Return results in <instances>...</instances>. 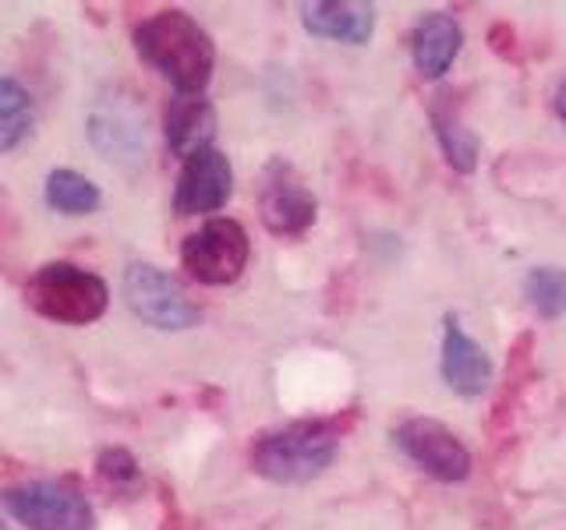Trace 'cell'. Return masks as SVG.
<instances>
[{"instance_id":"14","label":"cell","mask_w":566,"mask_h":530,"mask_svg":"<svg viewBox=\"0 0 566 530\" xmlns=\"http://www.w3.org/2000/svg\"><path fill=\"white\" fill-rule=\"evenodd\" d=\"M429 114H432V128H436L442 152H447V159H450V167L460 170V173H471L474 163H478V138L457 120V114L450 110L447 103H442V96H439V103L432 106Z\"/></svg>"},{"instance_id":"7","label":"cell","mask_w":566,"mask_h":530,"mask_svg":"<svg viewBox=\"0 0 566 530\" xmlns=\"http://www.w3.org/2000/svg\"><path fill=\"white\" fill-rule=\"evenodd\" d=\"M259 212H262V223L273 230V234L283 237H294V234H305L315 220V194L305 184L287 159H270L259 173Z\"/></svg>"},{"instance_id":"10","label":"cell","mask_w":566,"mask_h":530,"mask_svg":"<svg viewBox=\"0 0 566 530\" xmlns=\"http://www.w3.org/2000/svg\"><path fill=\"white\" fill-rule=\"evenodd\" d=\"M442 379L460 396H482L492 382V361L485 347L474 343L453 315L447 318V336H442Z\"/></svg>"},{"instance_id":"2","label":"cell","mask_w":566,"mask_h":530,"mask_svg":"<svg viewBox=\"0 0 566 530\" xmlns=\"http://www.w3.org/2000/svg\"><path fill=\"white\" fill-rule=\"evenodd\" d=\"M336 449H340V428L333 421H294L255 442L252 464L270 481L301 485L323 474L336 459Z\"/></svg>"},{"instance_id":"6","label":"cell","mask_w":566,"mask_h":530,"mask_svg":"<svg viewBox=\"0 0 566 530\" xmlns=\"http://www.w3.org/2000/svg\"><path fill=\"white\" fill-rule=\"evenodd\" d=\"M124 300H128V308L146 326L167 329V332L191 329L202 315L191 305V297L177 287L164 269H156V265H146V262L128 265V273H124Z\"/></svg>"},{"instance_id":"1","label":"cell","mask_w":566,"mask_h":530,"mask_svg":"<svg viewBox=\"0 0 566 530\" xmlns=\"http://www.w3.org/2000/svg\"><path fill=\"white\" fill-rule=\"evenodd\" d=\"M135 50L177 93H202L212 78L217 46L209 32L185 11H156L135 29Z\"/></svg>"},{"instance_id":"4","label":"cell","mask_w":566,"mask_h":530,"mask_svg":"<svg viewBox=\"0 0 566 530\" xmlns=\"http://www.w3.org/2000/svg\"><path fill=\"white\" fill-rule=\"evenodd\" d=\"M248 255H252V244H248V234L238 220H206L181 244L185 269L206 287L234 283L244 273Z\"/></svg>"},{"instance_id":"11","label":"cell","mask_w":566,"mask_h":530,"mask_svg":"<svg viewBox=\"0 0 566 530\" xmlns=\"http://www.w3.org/2000/svg\"><path fill=\"white\" fill-rule=\"evenodd\" d=\"M301 22L318 40L336 43H368L371 29H376V8L365 0H318V4L301 8Z\"/></svg>"},{"instance_id":"12","label":"cell","mask_w":566,"mask_h":530,"mask_svg":"<svg viewBox=\"0 0 566 530\" xmlns=\"http://www.w3.org/2000/svg\"><path fill=\"white\" fill-rule=\"evenodd\" d=\"M217 138V110L199 93H177L167 106V146L174 156L191 159L195 152L212 149Z\"/></svg>"},{"instance_id":"16","label":"cell","mask_w":566,"mask_h":530,"mask_svg":"<svg viewBox=\"0 0 566 530\" xmlns=\"http://www.w3.org/2000/svg\"><path fill=\"white\" fill-rule=\"evenodd\" d=\"M32 128V96L14 78H0V152H11Z\"/></svg>"},{"instance_id":"9","label":"cell","mask_w":566,"mask_h":530,"mask_svg":"<svg viewBox=\"0 0 566 530\" xmlns=\"http://www.w3.org/2000/svg\"><path fill=\"white\" fill-rule=\"evenodd\" d=\"M230 191H234V170L220 149H202L191 159H185V170L174 188V212L177 216H202L217 212Z\"/></svg>"},{"instance_id":"3","label":"cell","mask_w":566,"mask_h":530,"mask_svg":"<svg viewBox=\"0 0 566 530\" xmlns=\"http://www.w3.org/2000/svg\"><path fill=\"white\" fill-rule=\"evenodd\" d=\"M25 300L61 326H88L111 305L106 283L71 262H46L25 283Z\"/></svg>"},{"instance_id":"13","label":"cell","mask_w":566,"mask_h":530,"mask_svg":"<svg viewBox=\"0 0 566 530\" xmlns=\"http://www.w3.org/2000/svg\"><path fill=\"white\" fill-rule=\"evenodd\" d=\"M464 43L460 22L447 11H429L418 18V25L411 29V53L415 67L421 71V78H442L450 71L453 57Z\"/></svg>"},{"instance_id":"17","label":"cell","mask_w":566,"mask_h":530,"mask_svg":"<svg viewBox=\"0 0 566 530\" xmlns=\"http://www.w3.org/2000/svg\"><path fill=\"white\" fill-rule=\"evenodd\" d=\"M524 294L542 318L566 315V273L563 269H531L524 279Z\"/></svg>"},{"instance_id":"15","label":"cell","mask_w":566,"mask_h":530,"mask_svg":"<svg viewBox=\"0 0 566 530\" xmlns=\"http://www.w3.org/2000/svg\"><path fill=\"white\" fill-rule=\"evenodd\" d=\"M46 205L64 216H85L99 205V188L78 170H53L46 177Z\"/></svg>"},{"instance_id":"20","label":"cell","mask_w":566,"mask_h":530,"mask_svg":"<svg viewBox=\"0 0 566 530\" xmlns=\"http://www.w3.org/2000/svg\"><path fill=\"white\" fill-rule=\"evenodd\" d=\"M0 530H8V523H4V520H0Z\"/></svg>"},{"instance_id":"5","label":"cell","mask_w":566,"mask_h":530,"mask_svg":"<svg viewBox=\"0 0 566 530\" xmlns=\"http://www.w3.org/2000/svg\"><path fill=\"white\" fill-rule=\"evenodd\" d=\"M8 512L29 530H93V506L67 481H25L4 491Z\"/></svg>"},{"instance_id":"8","label":"cell","mask_w":566,"mask_h":530,"mask_svg":"<svg viewBox=\"0 0 566 530\" xmlns=\"http://www.w3.org/2000/svg\"><path fill=\"white\" fill-rule=\"evenodd\" d=\"M397 446L415 459V464L432 474L436 481H464L471 474V453L447 424L432 417H403L394 428Z\"/></svg>"},{"instance_id":"19","label":"cell","mask_w":566,"mask_h":530,"mask_svg":"<svg viewBox=\"0 0 566 530\" xmlns=\"http://www.w3.org/2000/svg\"><path fill=\"white\" fill-rule=\"evenodd\" d=\"M556 114H559V120L566 124V78H563V85L556 88Z\"/></svg>"},{"instance_id":"18","label":"cell","mask_w":566,"mask_h":530,"mask_svg":"<svg viewBox=\"0 0 566 530\" xmlns=\"http://www.w3.org/2000/svg\"><path fill=\"white\" fill-rule=\"evenodd\" d=\"M99 477L117 491H132L138 485V464L128 449H103L99 453Z\"/></svg>"}]
</instances>
